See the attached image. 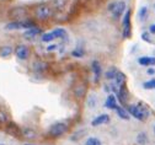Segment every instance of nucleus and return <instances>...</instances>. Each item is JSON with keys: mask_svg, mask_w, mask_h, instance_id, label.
<instances>
[{"mask_svg": "<svg viewBox=\"0 0 155 145\" xmlns=\"http://www.w3.org/2000/svg\"><path fill=\"white\" fill-rule=\"evenodd\" d=\"M35 16L38 18V20H48L53 16V9L52 6L47 5V4H42V5H38L36 9H35Z\"/></svg>", "mask_w": 155, "mask_h": 145, "instance_id": "nucleus-1", "label": "nucleus"}, {"mask_svg": "<svg viewBox=\"0 0 155 145\" xmlns=\"http://www.w3.org/2000/svg\"><path fill=\"white\" fill-rule=\"evenodd\" d=\"M128 112L129 114H132L134 118H137L139 120H144L148 116H149V112L148 110L143 108L142 106H135V105H132L128 107Z\"/></svg>", "mask_w": 155, "mask_h": 145, "instance_id": "nucleus-2", "label": "nucleus"}, {"mask_svg": "<svg viewBox=\"0 0 155 145\" xmlns=\"http://www.w3.org/2000/svg\"><path fill=\"white\" fill-rule=\"evenodd\" d=\"M27 15V10L22 6H16V8H12L10 11H9V16L15 20V21H21L24 17H26Z\"/></svg>", "mask_w": 155, "mask_h": 145, "instance_id": "nucleus-3", "label": "nucleus"}, {"mask_svg": "<svg viewBox=\"0 0 155 145\" xmlns=\"http://www.w3.org/2000/svg\"><path fill=\"white\" fill-rule=\"evenodd\" d=\"M67 129H68L67 124H64V123H55V124H53V126L51 127L49 134L52 137H61V135H63L67 132Z\"/></svg>", "mask_w": 155, "mask_h": 145, "instance_id": "nucleus-4", "label": "nucleus"}, {"mask_svg": "<svg viewBox=\"0 0 155 145\" xmlns=\"http://www.w3.org/2000/svg\"><path fill=\"white\" fill-rule=\"evenodd\" d=\"M15 54L20 60H26L30 57V48L25 44H20L15 48Z\"/></svg>", "mask_w": 155, "mask_h": 145, "instance_id": "nucleus-5", "label": "nucleus"}, {"mask_svg": "<svg viewBox=\"0 0 155 145\" xmlns=\"http://www.w3.org/2000/svg\"><path fill=\"white\" fill-rule=\"evenodd\" d=\"M124 10H126V4L123 2H118L111 6V11L113 14V17H116V18H118L123 14Z\"/></svg>", "mask_w": 155, "mask_h": 145, "instance_id": "nucleus-6", "label": "nucleus"}, {"mask_svg": "<svg viewBox=\"0 0 155 145\" xmlns=\"http://www.w3.org/2000/svg\"><path fill=\"white\" fill-rule=\"evenodd\" d=\"M130 36V10H127L123 21V37L127 38Z\"/></svg>", "mask_w": 155, "mask_h": 145, "instance_id": "nucleus-7", "label": "nucleus"}, {"mask_svg": "<svg viewBox=\"0 0 155 145\" xmlns=\"http://www.w3.org/2000/svg\"><path fill=\"white\" fill-rule=\"evenodd\" d=\"M110 120V116L108 114H101V116H99V117H96L94 120H92V126L94 127H96V126H101V124H105V123H107Z\"/></svg>", "mask_w": 155, "mask_h": 145, "instance_id": "nucleus-8", "label": "nucleus"}, {"mask_svg": "<svg viewBox=\"0 0 155 145\" xmlns=\"http://www.w3.org/2000/svg\"><path fill=\"white\" fill-rule=\"evenodd\" d=\"M41 32V30L40 28H37V27H31V28H27L26 30V32L24 33V37L25 38H27V39H32V38H35L38 33Z\"/></svg>", "mask_w": 155, "mask_h": 145, "instance_id": "nucleus-9", "label": "nucleus"}, {"mask_svg": "<svg viewBox=\"0 0 155 145\" xmlns=\"http://www.w3.org/2000/svg\"><path fill=\"white\" fill-rule=\"evenodd\" d=\"M138 61L140 65H144V67L155 65V58H153V57H142L138 59Z\"/></svg>", "mask_w": 155, "mask_h": 145, "instance_id": "nucleus-10", "label": "nucleus"}, {"mask_svg": "<svg viewBox=\"0 0 155 145\" xmlns=\"http://www.w3.org/2000/svg\"><path fill=\"white\" fill-rule=\"evenodd\" d=\"M67 3L68 0H52V6L58 11H62L65 8Z\"/></svg>", "mask_w": 155, "mask_h": 145, "instance_id": "nucleus-11", "label": "nucleus"}, {"mask_svg": "<svg viewBox=\"0 0 155 145\" xmlns=\"http://www.w3.org/2000/svg\"><path fill=\"white\" fill-rule=\"evenodd\" d=\"M92 71L95 74V80H99L101 76V65L99 61H92Z\"/></svg>", "mask_w": 155, "mask_h": 145, "instance_id": "nucleus-12", "label": "nucleus"}, {"mask_svg": "<svg viewBox=\"0 0 155 145\" xmlns=\"http://www.w3.org/2000/svg\"><path fill=\"white\" fill-rule=\"evenodd\" d=\"M105 106L107 108H111V110H116V107H117V101H116V97L114 96H108V98L106 100V103Z\"/></svg>", "mask_w": 155, "mask_h": 145, "instance_id": "nucleus-13", "label": "nucleus"}, {"mask_svg": "<svg viewBox=\"0 0 155 145\" xmlns=\"http://www.w3.org/2000/svg\"><path fill=\"white\" fill-rule=\"evenodd\" d=\"M12 54V48L10 46H3L0 48V57L2 58H9Z\"/></svg>", "mask_w": 155, "mask_h": 145, "instance_id": "nucleus-14", "label": "nucleus"}, {"mask_svg": "<svg viewBox=\"0 0 155 145\" xmlns=\"http://www.w3.org/2000/svg\"><path fill=\"white\" fill-rule=\"evenodd\" d=\"M85 92H86L85 85H78V86L75 87V90H74V94H75V96H76L78 98H81V97L85 95Z\"/></svg>", "mask_w": 155, "mask_h": 145, "instance_id": "nucleus-15", "label": "nucleus"}, {"mask_svg": "<svg viewBox=\"0 0 155 145\" xmlns=\"http://www.w3.org/2000/svg\"><path fill=\"white\" fill-rule=\"evenodd\" d=\"M22 135L27 139H35L37 137V133L31 128H25V129H22Z\"/></svg>", "mask_w": 155, "mask_h": 145, "instance_id": "nucleus-16", "label": "nucleus"}, {"mask_svg": "<svg viewBox=\"0 0 155 145\" xmlns=\"http://www.w3.org/2000/svg\"><path fill=\"white\" fill-rule=\"evenodd\" d=\"M116 111H117V114H118L121 118H123V119H128V118H129V112H127L124 108L117 106V107H116Z\"/></svg>", "mask_w": 155, "mask_h": 145, "instance_id": "nucleus-17", "label": "nucleus"}, {"mask_svg": "<svg viewBox=\"0 0 155 145\" xmlns=\"http://www.w3.org/2000/svg\"><path fill=\"white\" fill-rule=\"evenodd\" d=\"M55 38H67V31L64 28H55L53 31Z\"/></svg>", "mask_w": 155, "mask_h": 145, "instance_id": "nucleus-18", "label": "nucleus"}, {"mask_svg": "<svg viewBox=\"0 0 155 145\" xmlns=\"http://www.w3.org/2000/svg\"><path fill=\"white\" fill-rule=\"evenodd\" d=\"M53 39H55V36H54L53 32H47V33H43L42 35V41H43V42H46V43L52 42Z\"/></svg>", "mask_w": 155, "mask_h": 145, "instance_id": "nucleus-19", "label": "nucleus"}, {"mask_svg": "<svg viewBox=\"0 0 155 145\" xmlns=\"http://www.w3.org/2000/svg\"><path fill=\"white\" fill-rule=\"evenodd\" d=\"M46 67L47 65L45 63H42V61H35V64H33V69L36 71H42V70L46 69Z\"/></svg>", "mask_w": 155, "mask_h": 145, "instance_id": "nucleus-20", "label": "nucleus"}, {"mask_svg": "<svg viewBox=\"0 0 155 145\" xmlns=\"http://www.w3.org/2000/svg\"><path fill=\"white\" fill-rule=\"evenodd\" d=\"M117 69L116 68H111L107 73H106V79H108V80H113L114 79V76H116V74H117Z\"/></svg>", "mask_w": 155, "mask_h": 145, "instance_id": "nucleus-21", "label": "nucleus"}, {"mask_svg": "<svg viewBox=\"0 0 155 145\" xmlns=\"http://www.w3.org/2000/svg\"><path fill=\"white\" fill-rule=\"evenodd\" d=\"M86 145H101V141L97 138H89L86 140Z\"/></svg>", "mask_w": 155, "mask_h": 145, "instance_id": "nucleus-22", "label": "nucleus"}, {"mask_svg": "<svg viewBox=\"0 0 155 145\" xmlns=\"http://www.w3.org/2000/svg\"><path fill=\"white\" fill-rule=\"evenodd\" d=\"M143 86H144L145 89H155V79L144 82V85H143Z\"/></svg>", "mask_w": 155, "mask_h": 145, "instance_id": "nucleus-23", "label": "nucleus"}, {"mask_svg": "<svg viewBox=\"0 0 155 145\" xmlns=\"http://www.w3.org/2000/svg\"><path fill=\"white\" fill-rule=\"evenodd\" d=\"M137 140H138L139 144H144V143L147 141V135H145L144 133H140V134L137 137Z\"/></svg>", "mask_w": 155, "mask_h": 145, "instance_id": "nucleus-24", "label": "nucleus"}, {"mask_svg": "<svg viewBox=\"0 0 155 145\" xmlns=\"http://www.w3.org/2000/svg\"><path fill=\"white\" fill-rule=\"evenodd\" d=\"M148 15V9L147 8H142L140 9V12H139V17L142 18V20H144V17Z\"/></svg>", "mask_w": 155, "mask_h": 145, "instance_id": "nucleus-25", "label": "nucleus"}, {"mask_svg": "<svg viewBox=\"0 0 155 145\" xmlns=\"http://www.w3.org/2000/svg\"><path fill=\"white\" fill-rule=\"evenodd\" d=\"M6 120H8V116H6V113H5L4 111H0V122L5 123Z\"/></svg>", "mask_w": 155, "mask_h": 145, "instance_id": "nucleus-26", "label": "nucleus"}, {"mask_svg": "<svg viewBox=\"0 0 155 145\" xmlns=\"http://www.w3.org/2000/svg\"><path fill=\"white\" fill-rule=\"evenodd\" d=\"M73 55H74V57H83V55H84V51H83V49H75V51L73 52Z\"/></svg>", "mask_w": 155, "mask_h": 145, "instance_id": "nucleus-27", "label": "nucleus"}, {"mask_svg": "<svg viewBox=\"0 0 155 145\" xmlns=\"http://www.w3.org/2000/svg\"><path fill=\"white\" fill-rule=\"evenodd\" d=\"M143 39L144 41H148V42H150V38H149V35H147V33H143Z\"/></svg>", "mask_w": 155, "mask_h": 145, "instance_id": "nucleus-28", "label": "nucleus"}, {"mask_svg": "<svg viewBox=\"0 0 155 145\" xmlns=\"http://www.w3.org/2000/svg\"><path fill=\"white\" fill-rule=\"evenodd\" d=\"M150 32H151V33H155V25L150 26Z\"/></svg>", "mask_w": 155, "mask_h": 145, "instance_id": "nucleus-29", "label": "nucleus"}, {"mask_svg": "<svg viewBox=\"0 0 155 145\" xmlns=\"http://www.w3.org/2000/svg\"><path fill=\"white\" fill-rule=\"evenodd\" d=\"M148 74L153 75V74H155V70H154V69H149V70H148Z\"/></svg>", "mask_w": 155, "mask_h": 145, "instance_id": "nucleus-30", "label": "nucleus"}, {"mask_svg": "<svg viewBox=\"0 0 155 145\" xmlns=\"http://www.w3.org/2000/svg\"><path fill=\"white\" fill-rule=\"evenodd\" d=\"M55 48V46H51V47H48V51H53Z\"/></svg>", "mask_w": 155, "mask_h": 145, "instance_id": "nucleus-31", "label": "nucleus"}, {"mask_svg": "<svg viewBox=\"0 0 155 145\" xmlns=\"http://www.w3.org/2000/svg\"><path fill=\"white\" fill-rule=\"evenodd\" d=\"M2 2H8V0H2Z\"/></svg>", "mask_w": 155, "mask_h": 145, "instance_id": "nucleus-32", "label": "nucleus"}, {"mask_svg": "<svg viewBox=\"0 0 155 145\" xmlns=\"http://www.w3.org/2000/svg\"><path fill=\"white\" fill-rule=\"evenodd\" d=\"M25 145H31V144H25Z\"/></svg>", "mask_w": 155, "mask_h": 145, "instance_id": "nucleus-33", "label": "nucleus"}, {"mask_svg": "<svg viewBox=\"0 0 155 145\" xmlns=\"http://www.w3.org/2000/svg\"><path fill=\"white\" fill-rule=\"evenodd\" d=\"M0 145H3V144H0Z\"/></svg>", "mask_w": 155, "mask_h": 145, "instance_id": "nucleus-34", "label": "nucleus"}, {"mask_svg": "<svg viewBox=\"0 0 155 145\" xmlns=\"http://www.w3.org/2000/svg\"><path fill=\"white\" fill-rule=\"evenodd\" d=\"M154 130H155V128H154Z\"/></svg>", "mask_w": 155, "mask_h": 145, "instance_id": "nucleus-35", "label": "nucleus"}]
</instances>
